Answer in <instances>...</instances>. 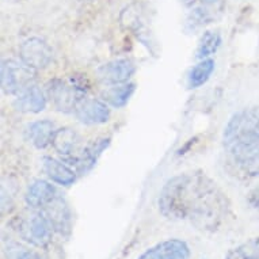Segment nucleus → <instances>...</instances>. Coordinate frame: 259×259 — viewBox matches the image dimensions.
<instances>
[{
	"label": "nucleus",
	"instance_id": "14",
	"mask_svg": "<svg viewBox=\"0 0 259 259\" xmlns=\"http://www.w3.org/2000/svg\"><path fill=\"white\" fill-rule=\"evenodd\" d=\"M14 107L22 113H41L47 107V98L42 90L35 84L30 85L14 101Z\"/></svg>",
	"mask_w": 259,
	"mask_h": 259
},
{
	"label": "nucleus",
	"instance_id": "13",
	"mask_svg": "<svg viewBox=\"0 0 259 259\" xmlns=\"http://www.w3.org/2000/svg\"><path fill=\"white\" fill-rule=\"evenodd\" d=\"M110 145V139L109 137H102V139H97L93 143H90L83 151H81L80 156L69 159L72 161V164L75 166V171L77 174H85L93 168L97 161H98L99 156L102 155L105 149Z\"/></svg>",
	"mask_w": 259,
	"mask_h": 259
},
{
	"label": "nucleus",
	"instance_id": "7",
	"mask_svg": "<svg viewBox=\"0 0 259 259\" xmlns=\"http://www.w3.org/2000/svg\"><path fill=\"white\" fill-rule=\"evenodd\" d=\"M190 23L196 26L208 25L220 19L224 14V0H189Z\"/></svg>",
	"mask_w": 259,
	"mask_h": 259
},
{
	"label": "nucleus",
	"instance_id": "4",
	"mask_svg": "<svg viewBox=\"0 0 259 259\" xmlns=\"http://www.w3.org/2000/svg\"><path fill=\"white\" fill-rule=\"evenodd\" d=\"M18 232L23 240L33 246L44 248L52 242L55 230L47 214L38 209V212L30 213L29 216L19 219Z\"/></svg>",
	"mask_w": 259,
	"mask_h": 259
},
{
	"label": "nucleus",
	"instance_id": "2",
	"mask_svg": "<svg viewBox=\"0 0 259 259\" xmlns=\"http://www.w3.org/2000/svg\"><path fill=\"white\" fill-rule=\"evenodd\" d=\"M223 147L236 170L248 178L259 177V107L243 109L231 117Z\"/></svg>",
	"mask_w": 259,
	"mask_h": 259
},
{
	"label": "nucleus",
	"instance_id": "9",
	"mask_svg": "<svg viewBox=\"0 0 259 259\" xmlns=\"http://www.w3.org/2000/svg\"><path fill=\"white\" fill-rule=\"evenodd\" d=\"M135 71H136V67L131 60H114L99 67L97 71V76L101 83L106 85L122 84V83H127V80L133 76Z\"/></svg>",
	"mask_w": 259,
	"mask_h": 259
},
{
	"label": "nucleus",
	"instance_id": "15",
	"mask_svg": "<svg viewBox=\"0 0 259 259\" xmlns=\"http://www.w3.org/2000/svg\"><path fill=\"white\" fill-rule=\"evenodd\" d=\"M44 171L48 175V178L61 186H71L76 181V171L72 167L65 164L64 161L53 159V157H45L44 159Z\"/></svg>",
	"mask_w": 259,
	"mask_h": 259
},
{
	"label": "nucleus",
	"instance_id": "10",
	"mask_svg": "<svg viewBox=\"0 0 259 259\" xmlns=\"http://www.w3.org/2000/svg\"><path fill=\"white\" fill-rule=\"evenodd\" d=\"M73 114L80 122L87 125H99L110 119V109L106 102L99 99L84 98L73 111Z\"/></svg>",
	"mask_w": 259,
	"mask_h": 259
},
{
	"label": "nucleus",
	"instance_id": "11",
	"mask_svg": "<svg viewBox=\"0 0 259 259\" xmlns=\"http://www.w3.org/2000/svg\"><path fill=\"white\" fill-rule=\"evenodd\" d=\"M41 210L47 214L55 232L60 235H68L71 232V210L61 197H56L51 204H48Z\"/></svg>",
	"mask_w": 259,
	"mask_h": 259
},
{
	"label": "nucleus",
	"instance_id": "6",
	"mask_svg": "<svg viewBox=\"0 0 259 259\" xmlns=\"http://www.w3.org/2000/svg\"><path fill=\"white\" fill-rule=\"evenodd\" d=\"M19 57L27 67L37 71V69L47 68L51 64L53 52L47 41L38 37H33L22 44L19 48Z\"/></svg>",
	"mask_w": 259,
	"mask_h": 259
},
{
	"label": "nucleus",
	"instance_id": "19",
	"mask_svg": "<svg viewBox=\"0 0 259 259\" xmlns=\"http://www.w3.org/2000/svg\"><path fill=\"white\" fill-rule=\"evenodd\" d=\"M214 65H216L214 60L212 59H204L198 64H196L189 73L190 89H198L201 85H204L209 80V77L212 76Z\"/></svg>",
	"mask_w": 259,
	"mask_h": 259
},
{
	"label": "nucleus",
	"instance_id": "12",
	"mask_svg": "<svg viewBox=\"0 0 259 259\" xmlns=\"http://www.w3.org/2000/svg\"><path fill=\"white\" fill-rule=\"evenodd\" d=\"M59 191L52 183L44 179H37L31 183L26 191V204L31 209H44L48 204H51L56 197H59Z\"/></svg>",
	"mask_w": 259,
	"mask_h": 259
},
{
	"label": "nucleus",
	"instance_id": "20",
	"mask_svg": "<svg viewBox=\"0 0 259 259\" xmlns=\"http://www.w3.org/2000/svg\"><path fill=\"white\" fill-rule=\"evenodd\" d=\"M221 45V35L219 31H205L200 38L198 47H197L196 57L198 60L209 59L210 56L214 55Z\"/></svg>",
	"mask_w": 259,
	"mask_h": 259
},
{
	"label": "nucleus",
	"instance_id": "17",
	"mask_svg": "<svg viewBox=\"0 0 259 259\" xmlns=\"http://www.w3.org/2000/svg\"><path fill=\"white\" fill-rule=\"evenodd\" d=\"M79 141H80V137L72 127H60V129H56L53 139H52V145L57 153L71 157V155L76 151Z\"/></svg>",
	"mask_w": 259,
	"mask_h": 259
},
{
	"label": "nucleus",
	"instance_id": "16",
	"mask_svg": "<svg viewBox=\"0 0 259 259\" xmlns=\"http://www.w3.org/2000/svg\"><path fill=\"white\" fill-rule=\"evenodd\" d=\"M55 132V123L49 119H39V121L30 123L26 131V135H27L30 143L34 145L35 148L44 149L49 144H52V139H53Z\"/></svg>",
	"mask_w": 259,
	"mask_h": 259
},
{
	"label": "nucleus",
	"instance_id": "23",
	"mask_svg": "<svg viewBox=\"0 0 259 259\" xmlns=\"http://www.w3.org/2000/svg\"><path fill=\"white\" fill-rule=\"evenodd\" d=\"M248 202L252 205V208L256 209L259 212V185L250 193V196H248Z\"/></svg>",
	"mask_w": 259,
	"mask_h": 259
},
{
	"label": "nucleus",
	"instance_id": "5",
	"mask_svg": "<svg viewBox=\"0 0 259 259\" xmlns=\"http://www.w3.org/2000/svg\"><path fill=\"white\" fill-rule=\"evenodd\" d=\"M84 89L80 85L55 79L48 85V97L59 111L71 113L84 99Z\"/></svg>",
	"mask_w": 259,
	"mask_h": 259
},
{
	"label": "nucleus",
	"instance_id": "8",
	"mask_svg": "<svg viewBox=\"0 0 259 259\" xmlns=\"http://www.w3.org/2000/svg\"><path fill=\"white\" fill-rule=\"evenodd\" d=\"M190 247L181 239H167L149 247L137 259H190Z\"/></svg>",
	"mask_w": 259,
	"mask_h": 259
},
{
	"label": "nucleus",
	"instance_id": "1",
	"mask_svg": "<svg viewBox=\"0 0 259 259\" xmlns=\"http://www.w3.org/2000/svg\"><path fill=\"white\" fill-rule=\"evenodd\" d=\"M157 205L166 219L187 220L202 231H216L230 209L224 191L204 171H187L168 179Z\"/></svg>",
	"mask_w": 259,
	"mask_h": 259
},
{
	"label": "nucleus",
	"instance_id": "21",
	"mask_svg": "<svg viewBox=\"0 0 259 259\" xmlns=\"http://www.w3.org/2000/svg\"><path fill=\"white\" fill-rule=\"evenodd\" d=\"M225 259H259V236L232 248Z\"/></svg>",
	"mask_w": 259,
	"mask_h": 259
},
{
	"label": "nucleus",
	"instance_id": "3",
	"mask_svg": "<svg viewBox=\"0 0 259 259\" xmlns=\"http://www.w3.org/2000/svg\"><path fill=\"white\" fill-rule=\"evenodd\" d=\"M2 90L6 95L22 94L35 79L34 69L27 67L23 61L7 59L2 61Z\"/></svg>",
	"mask_w": 259,
	"mask_h": 259
},
{
	"label": "nucleus",
	"instance_id": "18",
	"mask_svg": "<svg viewBox=\"0 0 259 259\" xmlns=\"http://www.w3.org/2000/svg\"><path fill=\"white\" fill-rule=\"evenodd\" d=\"M136 90L135 83H122V84L109 85L102 93L103 101L113 107H123L132 98L133 93Z\"/></svg>",
	"mask_w": 259,
	"mask_h": 259
},
{
	"label": "nucleus",
	"instance_id": "22",
	"mask_svg": "<svg viewBox=\"0 0 259 259\" xmlns=\"http://www.w3.org/2000/svg\"><path fill=\"white\" fill-rule=\"evenodd\" d=\"M5 254L7 259H41L38 254H35L34 251L29 250L26 247H22L17 243L10 244L5 250Z\"/></svg>",
	"mask_w": 259,
	"mask_h": 259
}]
</instances>
